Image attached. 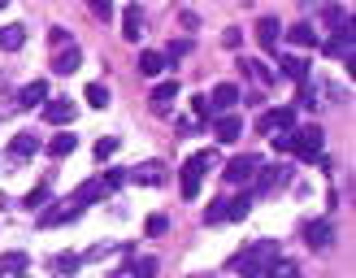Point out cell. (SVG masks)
<instances>
[{
    "instance_id": "obj_1",
    "label": "cell",
    "mask_w": 356,
    "mask_h": 278,
    "mask_svg": "<svg viewBox=\"0 0 356 278\" xmlns=\"http://www.w3.org/2000/svg\"><path fill=\"white\" fill-rule=\"evenodd\" d=\"M274 261H278V248L270 239H257V243H248L243 252H235V274L239 278H261Z\"/></svg>"
},
{
    "instance_id": "obj_2",
    "label": "cell",
    "mask_w": 356,
    "mask_h": 278,
    "mask_svg": "<svg viewBox=\"0 0 356 278\" xmlns=\"http://www.w3.org/2000/svg\"><path fill=\"white\" fill-rule=\"evenodd\" d=\"M209 165H218V161H213V152L187 156V165H183V200H195V196H200V174H204Z\"/></svg>"
},
{
    "instance_id": "obj_3",
    "label": "cell",
    "mask_w": 356,
    "mask_h": 278,
    "mask_svg": "<svg viewBox=\"0 0 356 278\" xmlns=\"http://www.w3.org/2000/svg\"><path fill=\"white\" fill-rule=\"evenodd\" d=\"M322 126H305V131H291V152L300 161H317L322 156Z\"/></svg>"
},
{
    "instance_id": "obj_4",
    "label": "cell",
    "mask_w": 356,
    "mask_h": 278,
    "mask_svg": "<svg viewBox=\"0 0 356 278\" xmlns=\"http://www.w3.org/2000/svg\"><path fill=\"white\" fill-rule=\"evenodd\" d=\"M257 170H261L257 156H235V161H226V174H222V179H226V183H235V187H239V183L248 187V183L257 179Z\"/></svg>"
},
{
    "instance_id": "obj_5",
    "label": "cell",
    "mask_w": 356,
    "mask_h": 278,
    "mask_svg": "<svg viewBox=\"0 0 356 278\" xmlns=\"http://www.w3.org/2000/svg\"><path fill=\"white\" fill-rule=\"evenodd\" d=\"M104 196H113V187H109V179H87L74 196H70V204L74 208H83V204H96V200H104Z\"/></svg>"
},
{
    "instance_id": "obj_6",
    "label": "cell",
    "mask_w": 356,
    "mask_h": 278,
    "mask_svg": "<svg viewBox=\"0 0 356 278\" xmlns=\"http://www.w3.org/2000/svg\"><path fill=\"white\" fill-rule=\"evenodd\" d=\"M235 104H239V87H235V83H218V87H213V96H209V109H213V117H222V113H235Z\"/></svg>"
},
{
    "instance_id": "obj_7",
    "label": "cell",
    "mask_w": 356,
    "mask_h": 278,
    "mask_svg": "<svg viewBox=\"0 0 356 278\" xmlns=\"http://www.w3.org/2000/svg\"><path fill=\"white\" fill-rule=\"evenodd\" d=\"M127 179L139 183V187H161V183H165V165H161V161H144V165L127 170Z\"/></svg>"
},
{
    "instance_id": "obj_8",
    "label": "cell",
    "mask_w": 356,
    "mask_h": 278,
    "mask_svg": "<svg viewBox=\"0 0 356 278\" xmlns=\"http://www.w3.org/2000/svg\"><path fill=\"white\" fill-rule=\"evenodd\" d=\"M291 122H296L291 104H282V109H270V113H261V122H257V126H261L265 135H278V131H291Z\"/></svg>"
},
{
    "instance_id": "obj_9",
    "label": "cell",
    "mask_w": 356,
    "mask_h": 278,
    "mask_svg": "<svg viewBox=\"0 0 356 278\" xmlns=\"http://www.w3.org/2000/svg\"><path fill=\"white\" fill-rule=\"evenodd\" d=\"M213 135H218L222 144H235V139L243 135V117H239V113H222V117H213Z\"/></svg>"
},
{
    "instance_id": "obj_10",
    "label": "cell",
    "mask_w": 356,
    "mask_h": 278,
    "mask_svg": "<svg viewBox=\"0 0 356 278\" xmlns=\"http://www.w3.org/2000/svg\"><path fill=\"white\" fill-rule=\"evenodd\" d=\"M305 239H309V248H317V252H326L330 243H334V226H330L326 218H317V222H309V231H305Z\"/></svg>"
},
{
    "instance_id": "obj_11",
    "label": "cell",
    "mask_w": 356,
    "mask_h": 278,
    "mask_svg": "<svg viewBox=\"0 0 356 278\" xmlns=\"http://www.w3.org/2000/svg\"><path fill=\"white\" fill-rule=\"evenodd\" d=\"M282 183H287V170H282V165H270V170H261V179H252L248 187H252V196H265V191H278Z\"/></svg>"
},
{
    "instance_id": "obj_12",
    "label": "cell",
    "mask_w": 356,
    "mask_h": 278,
    "mask_svg": "<svg viewBox=\"0 0 356 278\" xmlns=\"http://www.w3.org/2000/svg\"><path fill=\"white\" fill-rule=\"evenodd\" d=\"M35 152H40V135L22 131V135H13V139H9V156H13V161H31Z\"/></svg>"
},
{
    "instance_id": "obj_13",
    "label": "cell",
    "mask_w": 356,
    "mask_h": 278,
    "mask_svg": "<svg viewBox=\"0 0 356 278\" xmlns=\"http://www.w3.org/2000/svg\"><path fill=\"white\" fill-rule=\"evenodd\" d=\"M74 213H79V208L70 204V200H57V204H48V213H40V226H44V231H52V226H61V222H70V218H74Z\"/></svg>"
},
{
    "instance_id": "obj_14",
    "label": "cell",
    "mask_w": 356,
    "mask_h": 278,
    "mask_svg": "<svg viewBox=\"0 0 356 278\" xmlns=\"http://www.w3.org/2000/svg\"><path fill=\"white\" fill-rule=\"evenodd\" d=\"M74 104L70 100H52V104H44V122H52V126H70V122H74Z\"/></svg>"
},
{
    "instance_id": "obj_15",
    "label": "cell",
    "mask_w": 356,
    "mask_h": 278,
    "mask_svg": "<svg viewBox=\"0 0 356 278\" xmlns=\"http://www.w3.org/2000/svg\"><path fill=\"white\" fill-rule=\"evenodd\" d=\"M122 35H127L131 44L144 35V9H139V5H127V13H122Z\"/></svg>"
},
{
    "instance_id": "obj_16",
    "label": "cell",
    "mask_w": 356,
    "mask_h": 278,
    "mask_svg": "<svg viewBox=\"0 0 356 278\" xmlns=\"http://www.w3.org/2000/svg\"><path fill=\"white\" fill-rule=\"evenodd\" d=\"M79 61H83L79 44H65V48L57 52V61H52V70H57V74H74V70H79Z\"/></svg>"
},
{
    "instance_id": "obj_17",
    "label": "cell",
    "mask_w": 356,
    "mask_h": 278,
    "mask_svg": "<svg viewBox=\"0 0 356 278\" xmlns=\"http://www.w3.org/2000/svg\"><path fill=\"white\" fill-rule=\"evenodd\" d=\"M257 40L265 44V48H278V40H282V26H278V17H261V22H257Z\"/></svg>"
},
{
    "instance_id": "obj_18",
    "label": "cell",
    "mask_w": 356,
    "mask_h": 278,
    "mask_svg": "<svg viewBox=\"0 0 356 278\" xmlns=\"http://www.w3.org/2000/svg\"><path fill=\"white\" fill-rule=\"evenodd\" d=\"M174 100H178V83H174V79H170V83H156V92H152V109H156V113H165Z\"/></svg>"
},
{
    "instance_id": "obj_19",
    "label": "cell",
    "mask_w": 356,
    "mask_h": 278,
    "mask_svg": "<svg viewBox=\"0 0 356 278\" xmlns=\"http://www.w3.org/2000/svg\"><path fill=\"white\" fill-rule=\"evenodd\" d=\"M22 44H26V31L17 26V22H9V26H0V48H5V52H17V48H22Z\"/></svg>"
},
{
    "instance_id": "obj_20",
    "label": "cell",
    "mask_w": 356,
    "mask_h": 278,
    "mask_svg": "<svg viewBox=\"0 0 356 278\" xmlns=\"http://www.w3.org/2000/svg\"><path fill=\"white\" fill-rule=\"evenodd\" d=\"M44 100H48V83H44V79L26 83V87H22V96H17V104H26V109H31V104H44Z\"/></svg>"
},
{
    "instance_id": "obj_21",
    "label": "cell",
    "mask_w": 356,
    "mask_h": 278,
    "mask_svg": "<svg viewBox=\"0 0 356 278\" xmlns=\"http://www.w3.org/2000/svg\"><path fill=\"white\" fill-rule=\"evenodd\" d=\"M165 65H170V61L161 57V52H144V57H139V74H144V79H156Z\"/></svg>"
},
{
    "instance_id": "obj_22",
    "label": "cell",
    "mask_w": 356,
    "mask_h": 278,
    "mask_svg": "<svg viewBox=\"0 0 356 278\" xmlns=\"http://www.w3.org/2000/svg\"><path fill=\"white\" fill-rule=\"evenodd\" d=\"M261 278H305V274H300V265H296V261H282V256H278V261H274V265L265 270Z\"/></svg>"
},
{
    "instance_id": "obj_23",
    "label": "cell",
    "mask_w": 356,
    "mask_h": 278,
    "mask_svg": "<svg viewBox=\"0 0 356 278\" xmlns=\"http://www.w3.org/2000/svg\"><path fill=\"white\" fill-rule=\"evenodd\" d=\"M326 22H330L334 31H352V13H348L343 5H326Z\"/></svg>"
},
{
    "instance_id": "obj_24",
    "label": "cell",
    "mask_w": 356,
    "mask_h": 278,
    "mask_svg": "<svg viewBox=\"0 0 356 278\" xmlns=\"http://www.w3.org/2000/svg\"><path fill=\"white\" fill-rule=\"evenodd\" d=\"M74 144H79V139L70 135V131H61V135L48 144V152H52V156H70V152H74Z\"/></svg>"
},
{
    "instance_id": "obj_25",
    "label": "cell",
    "mask_w": 356,
    "mask_h": 278,
    "mask_svg": "<svg viewBox=\"0 0 356 278\" xmlns=\"http://www.w3.org/2000/svg\"><path fill=\"white\" fill-rule=\"evenodd\" d=\"M248 208H252V200H248V196L226 200V222H243V218H248Z\"/></svg>"
},
{
    "instance_id": "obj_26",
    "label": "cell",
    "mask_w": 356,
    "mask_h": 278,
    "mask_svg": "<svg viewBox=\"0 0 356 278\" xmlns=\"http://www.w3.org/2000/svg\"><path fill=\"white\" fill-rule=\"evenodd\" d=\"M87 104H92V109H104V104H109V87H104V83H87Z\"/></svg>"
},
{
    "instance_id": "obj_27",
    "label": "cell",
    "mask_w": 356,
    "mask_h": 278,
    "mask_svg": "<svg viewBox=\"0 0 356 278\" xmlns=\"http://www.w3.org/2000/svg\"><path fill=\"white\" fill-rule=\"evenodd\" d=\"M282 70H287L296 83H309V65L300 61V57H282Z\"/></svg>"
},
{
    "instance_id": "obj_28",
    "label": "cell",
    "mask_w": 356,
    "mask_h": 278,
    "mask_svg": "<svg viewBox=\"0 0 356 278\" xmlns=\"http://www.w3.org/2000/svg\"><path fill=\"white\" fill-rule=\"evenodd\" d=\"M291 40H296L300 48H313V44H317V31H313L309 22H300V26H291Z\"/></svg>"
},
{
    "instance_id": "obj_29",
    "label": "cell",
    "mask_w": 356,
    "mask_h": 278,
    "mask_svg": "<svg viewBox=\"0 0 356 278\" xmlns=\"http://www.w3.org/2000/svg\"><path fill=\"white\" fill-rule=\"evenodd\" d=\"M122 148V139H113V135H104V139H96V161H109V156Z\"/></svg>"
},
{
    "instance_id": "obj_30",
    "label": "cell",
    "mask_w": 356,
    "mask_h": 278,
    "mask_svg": "<svg viewBox=\"0 0 356 278\" xmlns=\"http://www.w3.org/2000/svg\"><path fill=\"white\" fill-rule=\"evenodd\" d=\"M5 270L22 274V270H26V252H5V256H0V274H5Z\"/></svg>"
},
{
    "instance_id": "obj_31",
    "label": "cell",
    "mask_w": 356,
    "mask_h": 278,
    "mask_svg": "<svg viewBox=\"0 0 356 278\" xmlns=\"http://www.w3.org/2000/svg\"><path fill=\"white\" fill-rule=\"evenodd\" d=\"M135 278H156V256H139L135 265H131Z\"/></svg>"
},
{
    "instance_id": "obj_32",
    "label": "cell",
    "mask_w": 356,
    "mask_h": 278,
    "mask_svg": "<svg viewBox=\"0 0 356 278\" xmlns=\"http://www.w3.org/2000/svg\"><path fill=\"white\" fill-rule=\"evenodd\" d=\"M52 265H57V274H74V270L83 265V256H74V252H61L57 261H52Z\"/></svg>"
},
{
    "instance_id": "obj_33",
    "label": "cell",
    "mask_w": 356,
    "mask_h": 278,
    "mask_svg": "<svg viewBox=\"0 0 356 278\" xmlns=\"http://www.w3.org/2000/svg\"><path fill=\"white\" fill-rule=\"evenodd\" d=\"M218 222H226V200H213L204 208V226H218Z\"/></svg>"
},
{
    "instance_id": "obj_34",
    "label": "cell",
    "mask_w": 356,
    "mask_h": 278,
    "mask_svg": "<svg viewBox=\"0 0 356 278\" xmlns=\"http://www.w3.org/2000/svg\"><path fill=\"white\" fill-rule=\"evenodd\" d=\"M87 9H92V17L109 22V17H113V0H87Z\"/></svg>"
},
{
    "instance_id": "obj_35",
    "label": "cell",
    "mask_w": 356,
    "mask_h": 278,
    "mask_svg": "<svg viewBox=\"0 0 356 278\" xmlns=\"http://www.w3.org/2000/svg\"><path fill=\"white\" fill-rule=\"evenodd\" d=\"M144 231H148L152 239H156V235H165V231H170V218H165V213H152V218H148V226H144Z\"/></svg>"
},
{
    "instance_id": "obj_36",
    "label": "cell",
    "mask_w": 356,
    "mask_h": 278,
    "mask_svg": "<svg viewBox=\"0 0 356 278\" xmlns=\"http://www.w3.org/2000/svg\"><path fill=\"white\" fill-rule=\"evenodd\" d=\"M191 52V40H178V44H170V52H161L165 61H178V57H187Z\"/></svg>"
},
{
    "instance_id": "obj_37",
    "label": "cell",
    "mask_w": 356,
    "mask_h": 278,
    "mask_svg": "<svg viewBox=\"0 0 356 278\" xmlns=\"http://www.w3.org/2000/svg\"><path fill=\"white\" fill-rule=\"evenodd\" d=\"M44 200H48V183H40V187H35L31 196H26V208H40Z\"/></svg>"
},
{
    "instance_id": "obj_38",
    "label": "cell",
    "mask_w": 356,
    "mask_h": 278,
    "mask_svg": "<svg viewBox=\"0 0 356 278\" xmlns=\"http://www.w3.org/2000/svg\"><path fill=\"white\" fill-rule=\"evenodd\" d=\"M222 44H226V48H239V31H235V26H230V31L222 35Z\"/></svg>"
},
{
    "instance_id": "obj_39",
    "label": "cell",
    "mask_w": 356,
    "mask_h": 278,
    "mask_svg": "<svg viewBox=\"0 0 356 278\" xmlns=\"http://www.w3.org/2000/svg\"><path fill=\"white\" fill-rule=\"evenodd\" d=\"M300 5H305V9H326L330 0H300Z\"/></svg>"
},
{
    "instance_id": "obj_40",
    "label": "cell",
    "mask_w": 356,
    "mask_h": 278,
    "mask_svg": "<svg viewBox=\"0 0 356 278\" xmlns=\"http://www.w3.org/2000/svg\"><path fill=\"white\" fill-rule=\"evenodd\" d=\"M17 278H31V274H26V270H22V274H17Z\"/></svg>"
},
{
    "instance_id": "obj_41",
    "label": "cell",
    "mask_w": 356,
    "mask_h": 278,
    "mask_svg": "<svg viewBox=\"0 0 356 278\" xmlns=\"http://www.w3.org/2000/svg\"><path fill=\"white\" fill-rule=\"evenodd\" d=\"M5 5H9V0H0V9H5Z\"/></svg>"
},
{
    "instance_id": "obj_42",
    "label": "cell",
    "mask_w": 356,
    "mask_h": 278,
    "mask_svg": "<svg viewBox=\"0 0 356 278\" xmlns=\"http://www.w3.org/2000/svg\"><path fill=\"white\" fill-rule=\"evenodd\" d=\"M0 278H5V274H0Z\"/></svg>"
}]
</instances>
